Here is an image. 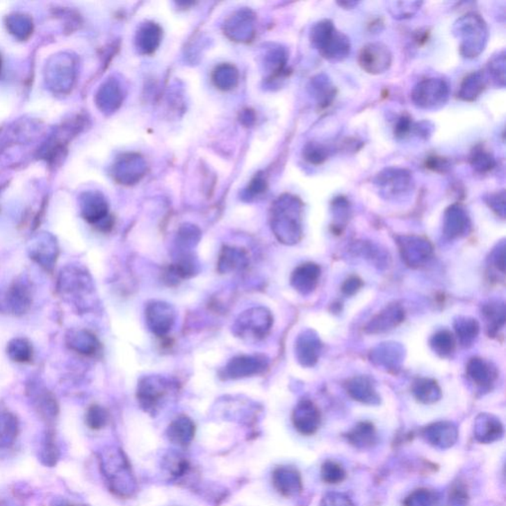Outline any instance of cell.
I'll use <instances>...</instances> for the list:
<instances>
[{
    "mask_svg": "<svg viewBox=\"0 0 506 506\" xmlns=\"http://www.w3.org/2000/svg\"><path fill=\"white\" fill-rule=\"evenodd\" d=\"M311 39L320 55L332 62L348 58L351 46L348 37L338 31L330 20H322L311 29Z\"/></svg>",
    "mask_w": 506,
    "mask_h": 506,
    "instance_id": "obj_1",
    "label": "cell"
},
{
    "mask_svg": "<svg viewBox=\"0 0 506 506\" xmlns=\"http://www.w3.org/2000/svg\"><path fill=\"white\" fill-rule=\"evenodd\" d=\"M454 29L457 38L460 39L461 53L464 57H479L486 49L487 28L481 16L475 13L467 14L457 20Z\"/></svg>",
    "mask_w": 506,
    "mask_h": 506,
    "instance_id": "obj_2",
    "label": "cell"
},
{
    "mask_svg": "<svg viewBox=\"0 0 506 506\" xmlns=\"http://www.w3.org/2000/svg\"><path fill=\"white\" fill-rule=\"evenodd\" d=\"M103 467L105 468V475L109 482L110 489L114 493L122 498L132 496L135 491V480L132 468L123 452L120 450L112 451L111 458L104 461Z\"/></svg>",
    "mask_w": 506,
    "mask_h": 506,
    "instance_id": "obj_3",
    "label": "cell"
},
{
    "mask_svg": "<svg viewBox=\"0 0 506 506\" xmlns=\"http://www.w3.org/2000/svg\"><path fill=\"white\" fill-rule=\"evenodd\" d=\"M448 83L442 79H426L419 81L412 90V101L421 109L441 107L448 100Z\"/></svg>",
    "mask_w": 506,
    "mask_h": 506,
    "instance_id": "obj_4",
    "label": "cell"
},
{
    "mask_svg": "<svg viewBox=\"0 0 506 506\" xmlns=\"http://www.w3.org/2000/svg\"><path fill=\"white\" fill-rule=\"evenodd\" d=\"M378 188L388 197L405 195L414 189L411 173L400 168H386L375 180Z\"/></svg>",
    "mask_w": 506,
    "mask_h": 506,
    "instance_id": "obj_5",
    "label": "cell"
},
{
    "mask_svg": "<svg viewBox=\"0 0 506 506\" xmlns=\"http://www.w3.org/2000/svg\"><path fill=\"white\" fill-rule=\"evenodd\" d=\"M274 231L282 243H297L301 234L300 227V206L297 202L290 203L285 209L276 215Z\"/></svg>",
    "mask_w": 506,
    "mask_h": 506,
    "instance_id": "obj_6",
    "label": "cell"
},
{
    "mask_svg": "<svg viewBox=\"0 0 506 506\" xmlns=\"http://www.w3.org/2000/svg\"><path fill=\"white\" fill-rule=\"evenodd\" d=\"M359 65L368 74H384L392 65V54L385 44H367L361 49Z\"/></svg>",
    "mask_w": 506,
    "mask_h": 506,
    "instance_id": "obj_7",
    "label": "cell"
},
{
    "mask_svg": "<svg viewBox=\"0 0 506 506\" xmlns=\"http://www.w3.org/2000/svg\"><path fill=\"white\" fill-rule=\"evenodd\" d=\"M170 389V383L161 377H149L140 382L138 400L145 411H154Z\"/></svg>",
    "mask_w": 506,
    "mask_h": 506,
    "instance_id": "obj_8",
    "label": "cell"
},
{
    "mask_svg": "<svg viewBox=\"0 0 506 506\" xmlns=\"http://www.w3.org/2000/svg\"><path fill=\"white\" fill-rule=\"evenodd\" d=\"M292 421L297 432L304 436H310L315 434L320 427L322 416L313 402L304 400L300 402L293 411Z\"/></svg>",
    "mask_w": 506,
    "mask_h": 506,
    "instance_id": "obj_9",
    "label": "cell"
},
{
    "mask_svg": "<svg viewBox=\"0 0 506 506\" xmlns=\"http://www.w3.org/2000/svg\"><path fill=\"white\" fill-rule=\"evenodd\" d=\"M238 330L240 336H253L254 338H262L270 330L272 318L269 311L264 309H254L240 316L238 320Z\"/></svg>",
    "mask_w": 506,
    "mask_h": 506,
    "instance_id": "obj_10",
    "label": "cell"
},
{
    "mask_svg": "<svg viewBox=\"0 0 506 506\" xmlns=\"http://www.w3.org/2000/svg\"><path fill=\"white\" fill-rule=\"evenodd\" d=\"M147 325L154 334L163 337L172 327L174 323V311L170 304L163 302H154L146 310Z\"/></svg>",
    "mask_w": 506,
    "mask_h": 506,
    "instance_id": "obj_11",
    "label": "cell"
},
{
    "mask_svg": "<svg viewBox=\"0 0 506 506\" xmlns=\"http://www.w3.org/2000/svg\"><path fill=\"white\" fill-rule=\"evenodd\" d=\"M272 482L276 491L285 498L299 496L303 489L301 474L291 466L276 468L272 474Z\"/></svg>",
    "mask_w": 506,
    "mask_h": 506,
    "instance_id": "obj_12",
    "label": "cell"
},
{
    "mask_svg": "<svg viewBox=\"0 0 506 506\" xmlns=\"http://www.w3.org/2000/svg\"><path fill=\"white\" fill-rule=\"evenodd\" d=\"M426 442L439 449H448L458 439V430L453 423L441 421L426 426L423 431Z\"/></svg>",
    "mask_w": 506,
    "mask_h": 506,
    "instance_id": "obj_13",
    "label": "cell"
},
{
    "mask_svg": "<svg viewBox=\"0 0 506 506\" xmlns=\"http://www.w3.org/2000/svg\"><path fill=\"white\" fill-rule=\"evenodd\" d=\"M267 363L260 356H238L234 358L226 367L228 378L238 379L261 373L266 369Z\"/></svg>",
    "mask_w": 506,
    "mask_h": 506,
    "instance_id": "obj_14",
    "label": "cell"
},
{
    "mask_svg": "<svg viewBox=\"0 0 506 506\" xmlns=\"http://www.w3.org/2000/svg\"><path fill=\"white\" fill-rule=\"evenodd\" d=\"M402 259L411 266H418L430 257L432 248L430 243L416 236H405L400 241Z\"/></svg>",
    "mask_w": 506,
    "mask_h": 506,
    "instance_id": "obj_15",
    "label": "cell"
},
{
    "mask_svg": "<svg viewBox=\"0 0 506 506\" xmlns=\"http://www.w3.org/2000/svg\"><path fill=\"white\" fill-rule=\"evenodd\" d=\"M505 428L500 419L491 414H480L475 421L474 434L477 441L489 444L503 436Z\"/></svg>",
    "mask_w": 506,
    "mask_h": 506,
    "instance_id": "obj_16",
    "label": "cell"
},
{
    "mask_svg": "<svg viewBox=\"0 0 506 506\" xmlns=\"http://www.w3.org/2000/svg\"><path fill=\"white\" fill-rule=\"evenodd\" d=\"M470 220L460 205H453L445 213L444 231L449 238H458L467 233Z\"/></svg>",
    "mask_w": 506,
    "mask_h": 506,
    "instance_id": "obj_17",
    "label": "cell"
},
{
    "mask_svg": "<svg viewBox=\"0 0 506 506\" xmlns=\"http://www.w3.org/2000/svg\"><path fill=\"white\" fill-rule=\"evenodd\" d=\"M195 431V424L193 421L188 416H180L168 426V439L179 446L186 447L193 441Z\"/></svg>",
    "mask_w": 506,
    "mask_h": 506,
    "instance_id": "obj_18",
    "label": "cell"
},
{
    "mask_svg": "<svg viewBox=\"0 0 506 506\" xmlns=\"http://www.w3.org/2000/svg\"><path fill=\"white\" fill-rule=\"evenodd\" d=\"M320 275V269L316 264H303L293 273L292 285L297 291L307 294L315 290Z\"/></svg>",
    "mask_w": 506,
    "mask_h": 506,
    "instance_id": "obj_19",
    "label": "cell"
},
{
    "mask_svg": "<svg viewBox=\"0 0 506 506\" xmlns=\"http://www.w3.org/2000/svg\"><path fill=\"white\" fill-rule=\"evenodd\" d=\"M348 441L355 448L370 449L378 443V433L371 423H360L346 434Z\"/></svg>",
    "mask_w": 506,
    "mask_h": 506,
    "instance_id": "obj_20",
    "label": "cell"
},
{
    "mask_svg": "<svg viewBox=\"0 0 506 506\" xmlns=\"http://www.w3.org/2000/svg\"><path fill=\"white\" fill-rule=\"evenodd\" d=\"M348 393L355 400L364 404L372 405L379 402L378 395L375 392L373 386L369 380L363 377H358L348 382Z\"/></svg>",
    "mask_w": 506,
    "mask_h": 506,
    "instance_id": "obj_21",
    "label": "cell"
},
{
    "mask_svg": "<svg viewBox=\"0 0 506 506\" xmlns=\"http://www.w3.org/2000/svg\"><path fill=\"white\" fill-rule=\"evenodd\" d=\"M486 86L487 79L484 72H473L464 79L459 91V97L465 101H474L484 90Z\"/></svg>",
    "mask_w": 506,
    "mask_h": 506,
    "instance_id": "obj_22",
    "label": "cell"
},
{
    "mask_svg": "<svg viewBox=\"0 0 506 506\" xmlns=\"http://www.w3.org/2000/svg\"><path fill=\"white\" fill-rule=\"evenodd\" d=\"M320 342L315 336H304L299 338L297 354L299 360L307 366L315 364L320 354Z\"/></svg>",
    "mask_w": 506,
    "mask_h": 506,
    "instance_id": "obj_23",
    "label": "cell"
},
{
    "mask_svg": "<svg viewBox=\"0 0 506 506\" xmlns=\"http://www.w3.org/2000/svg\"><path fill=\"white\" fill-rule=\"evenodd\" d=\"M412 393L423 404H432L441 397L436 382L430 379L418 380L412 388Z\"/></svg>",
    "mask_w": 506,
    "mask_h": 506,
    "instance_id": "obj_24",
    "label": "cell"
},
{
    "mask_svg": "<svg viewBox=\"0 0 506 506\" xmlns=\"http://www.w3.org/2000/svg\"><path fill=\"white\" fill-rule=\"evenodd\" d=\"M402 318H404V311L400 310L399 307H391L386 311H382L376 318L372 320L369 329H371V332H384V330L395 327L398 323L402 322Z\"/></svg>",
    "mask_w": 506,
    "mask_h": 506,
    "instance_id": "obj_25",
    "label": "cell"
},
{
    "mask_svg": "<svg viewBox=\"0 0 506 506\" xmlns=\"http://www.w3.org/2000/svg\"><path fill=\"white\" fill-rule=\"evenodd\" d=\"M467 373L478 386H489L493 382V371L491 367L480 358H474L468 362Z\"/></svg>",
    "mask_w": 506,
    "mask_h": 506,
    "instance_id": "obj_26",
    "label": "cell"
},
{
    "mask_svg": "<svg viewBox=\"0 0 506 506\" xmlns=\"http://www.w3.org/2000/svg\"><path fill=\"white\" fill-rule=\"evenodd\" d=\"M470 161L474 170L480 173L489 172L496 165V161L491 152H487L481 146L475 147L471 154Z\"/></svg>",
    "mask_w": 506,
    "mask_h": 506,
    "instance_id": "obj_27",
    "label": "cell"
},
{
    "mask_svg": "<svg viewBox=\"0 0 506 506\" xmlns=\"http://www.w3.org/2000/svg\"><path fill=\"white\" fill-rule=\"evenodd\" d=\"M455 327L457 334L463 345L472 343L479 334V325L472 318L457 320Z\"/></svg>",
    "mask_w": 506,
    "mask_h": 506,
    "instance_id": "obj_28",
    "label": "cell"
},
{
    "mask_svg": "<svg viewBox=\"0 0 506 506\" xmlns=\"http://www.w3.org/2000/svg\"><path fill=\"white\" fill-rule=\"evenodd\" d=\"M323 481L329 484H341L346 478V471L341 464L329 460L323 464L320 471Z\"/></svg>",
    "mask_w": 506,
    "mask_h": 506,
    "instance_id": "obj_29",
    "label": "cell"
},
{
    "mask_svg": "<svg viewBox=\"0 0 506 506\" xmlns=\"http://www.w3.org/2000/svg\"><path fill=\"white\" fill-rule=\"evenodd\" d=\"M437 494L427 489H418L412 491L404 501L405 506H435Z\"/></svg>",
    "mask_w": 506,
    "mask_h": 506,
    "instance_id": "obj_30",
    "label": "cell"
},
{
    "mask_svg": "<svg viewBox=\"0 0 506 506\" xmlns=\"http://www.w3.org/2000/svg\"><path fill=\"white\" fill-rule=\"evenodd\" d=\"M245 260V256L240 250L228 247L225 248L221 257H220L219 269L222 272L234 270L236 267L240 266Z\"/></svg>",
    "mask_w": 506,
    "mask_h": 506,
    "instance_id": "obj_31",
    "label": "cell"
},
{
    "mask_svg": "<svg viewBox=\"0 0 506 506\" xmlns=\"http://www.w3.org/2000/svg\"><path fill=\"white\" fill-rule=\"evenodd\" d=\"M431 345L439 354L449 355L455 348V339L448 330H442L432 337Z\"/></svg>",
    "mask_w": 506,
    "mask_h": 506,
    "instance_id": "obj_32",
    "label": "cell"
},
{
    "mask_svg": "<svg viewBox=\"0 0 506 506\" xmlns=\"http://www.w3.org/2000/svg\"><path fill=\"white\" fill-rule=\"evenodd\" d=\"M108 412L100 405H95L90 407L86 414V423L89 428L93 430H102L108 423Z\"/></svg>",
    "mask_w": 506,
    "mask_h": 506,
    "instance_id": "obj_33",
    "label": "cell"
},
{
    "mask_svg": "<svg viewBox=\"0 0 506 506\" xmlns=\"http://www.w3.org/2000/svg\"><path fill=\"white\" fill-rule=\"evenodd\" d=\"M470 496L467 486L463 482H454L448 494V506H468Z\"/></svg>",
    "mask_w": 506,
    "mask_h": 506,
    "instance_id": "obj_34",
    "label": "cell"
},
{
    "mask_svg": "<svg viewBox=\"0 0 506 506\" xmlns=\"http://www.w3.org/2000/svg\"><path fill=\"white\" fill-rule=\"evenodd\" d=\"M489 76L496 83L505 86V53L494 56L489 63Z\"/></svg>",
    "mask_w": 506,
    "mask_h": 506,
    "instance_id": "obj_35",
    "label": "cell"
},
{
    "mask_svg": "<svg viewBox=\"0 0 506 506\" xmlns=\"http://www.w3.org/2000/svg\"><path fill=\"white\" fill-rule=\"evenodd\" d=\"M168 468L173 478L181 479L184 475L189 474L191 464L183 457L170 456V459H168Z\"/></svg>",
    "mask_w": 506,
    "mask_h": 506,
    "instance_id": "obj_36",
    "label": "cell"
},
{
    "mask_svg": "<svg viewBox=\"0 0 506 506\" xmlns=\"http://www.w3.org/2000/svg\"><path fill=\"white\" fill-rule=\"evenodd\" d=\"M316 90H318V99L320 101V106L325 108L329 106L330 103L334 98V88L332 84L329 83V79H325V76L320 77L318 79L316 83Z\"/></svg>",
    "mask_w": 506,
    "mask_h": 506,
    "instance_id": "obj_37",
    "label": "cell"
},
{
    "mask_svg": "<svg viewBox=\"0 0 506 506\" xmlns=\"http://www.w3.org/2000/svg\"><path fill=\"white\" fill-rule=\"evenodd\" d=\"M304 156L313 165H322L329 156V151L323 145L310 144L304 151Z\"/></svg>",
    "mask_w": 506,
    "mask_h": 506,
    "instance_id": "obj_38",
    "label": "cell"
},
{
    "mask_svg": "<svg viewBox=\"0 0 506 506\" xmlns=\"http://www.w3.org/2000/svg\"><path fill=\"white\" fill-rule=\"evenodd\" d=\"M320 506H355L352 500L343 493H329L323 496Z\"/></svg>",
    "mask_w": 506,
    "mask_h": 506,
    "instance_id": "obj_39",
    "label": "cell"
},
{
    "mask_svg": "<svg viewBox=\"0 0 506 506\" xmlns=\"http://www.w3.org/2000/svg\"><path fill=\"white\" fill-rule=\"evenodd\" d=\"M484 315H486L487 320L491 323V325H496V327H500L505 323V308L503 306L500 308L498 304H489L484 309Z\"/></svg>",
    "mask_w": 506,
    "mask_h": 506,
    "instance_id": "obj_40",
    "label": "cell"
},
{
    "mask_svg": "<svg viewBox=\"0 0 506 506\" xmlns=\"http://www.w3.org/2000/svg\"><path fill=\"white\" fill-rule=\"evenodd\" d=\"M11 353L14 354L16 360L21 361V362L28 361L31 357V349L24 341H16L15 344L13 345Z\"/></svg>",
    "mask_w": 506,
    "mask_h": 506,
    "instance_id": "obj_41",
    "label": "cell"
},
{
    "mask_svg": "<svg viewBox=\"0 0 506 506\" xmlns=\"http://www.w3.org/2000/svg\"><path fill=\"white\" fill-rule=\"evenodd\" d=\"M505 191L500 193L493 194L489 197V207L493 208L498 215L505 217Z\"/></svg>",
    "mask_w": 506,
    "mask_h": 506,
    "instance_id": "obj_42",
    "label": "cell"
},
{
    "mask_svg": "<svg viewBox=\"0 0 506 506\" xmlns=\"http://www.w3.org/2000/svg\"><path fill=\"white\" fill-rule=\"evenodd\" d=\"M412 126H412L411 117L404 115V116L400 117L397 125H395V136L399 138H405V136L411 132Z\"/></svg>",
    "mask_w": 506,
    "mask_h": 506,
    "instance_id": "obj_43",
    "label": "cell"
},
{
    "mask_svg": "<svg viewBox=\"0 0 506 506\" xmlns=\"http://www.w3.org/2000/svg\"><path fill=\"white\" fill-rule=\"evenodd\" d=\"M426 168L436 171V172H445V171L449 170L450 163L447 159L433 156V158H430L426 161Z\"/></svg>",
    "mask_w": 506,
    "mask_h": 506,
    "instance_id": "obj_44",
    "label": "cell"
},
{
    "mask_svg": "<svg viewBox=\"0 0 506 506\" xmlns=\"http://www.w3.org/2000/svg\"><path fill=\"white\" fill-rule=\"evenodd\" d=\"M361 286H362V282H361L359 278L351 277L344 283L342 291L345 293L346 295H353L360 289Z\"/></svg>",
    "mask_w": 506,
    "mask_h": 506,
    "instance_id": "obj_45",
    "label": "cell"
},
{
    "mask_svg": "<svg viewBox=\"0 0 506 506\" xmlns=\"http://www.w3.org/2000/svg\"><path fill=\"white\" fill-rule=\"evenodd\" d=\"M67 506H76V505H67Z\"/></svg>",
    "mask_w": 506,
    "mask_h": 506,
    "instance_id": "obj_46",
    "label": "cell"
}]
</instances>
